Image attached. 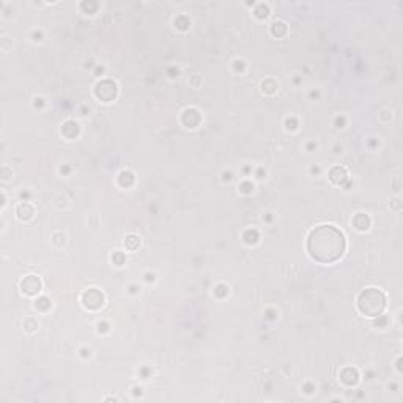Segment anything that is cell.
<instances>
[{"instance_id":"1","label":"cell","mask_w":403,"mask_h":403,"mask_svg":"<svg viewBox=\"0 0 403 403\" xmlns=\"http://www.w3.org/2000/svg\"><path fill=\"white\" fill-rule=\"evenodd\" d=\"M345 251H347V239L334 225H318L307 236V252L318 263H334L340 260Z\"/></svg>"},{"instance_id":"2","label":"cell","mask_w":403,"mask_h":403,"mask_svg":"<svg viewBox=\"0 0 403 403\" xmlns=\"http://www.w3.org/2000/svg\"><path fill=\"white\" fill-rule=\"evenodd\" d=\"M357 307L367 316H378L386 307V296L378 289H367L359 295Z\"/></svg>"},{"instance_id":"3","label":"cell","mask_w":403,"mask_h":403,"mask_svg":"<svg viewBox=\"0 0 403 403\" xmlns=\"http://www.w3.org/2000/svg\"><path fill=\"white\" fill-rule=\"evenodd\" d=\"M21 289L25 295L33 296V295L39 293V290H41V280L36 276H28L21 282Z\"/></svg>"},{"instance_id":"4","label":"cell","mask_w":403,"mask_h":403,"mask_svg":"<svg viewBox=\"0 0 403 403\" xmlns=\"http://www.w3.org/2000/svg\"><path fill=\"white\" fill-rule=\"evenodd\" d=\"M84 304L89 309H98L103 306V295H99L95 289H92L84 295Z\"/></svg>"},{"instance_id":"5","label":"cell","mask_w":403,"mask_h":403,"mask_svg":"<svg viewBox=\"0 0 403 403\" xmlns=\"http://www.w3.org/2000/svg\"><path fill=\"white\" fill-rule=\"evenodd\" d=\"M18 214H19V218L21 219H28L30 216L33 214V210L30 205H27V204H22L19 208H18Z\"/></svg>"}]
</instances>
